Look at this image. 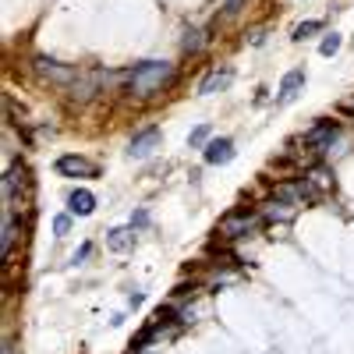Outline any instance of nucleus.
<instances>
[{
    "mask_svg": "<svg viewBox=\"0 0 354 354\" xmlns=\"http://www.w3.org/2000/svg\"><path fill=\"white\" fill-rule=\"evenodd\" d=\"M170 82H174V64H167V61H145V64H138L132 71L128 92L132 96H153V92H160Z\"/></svg>",
    "mask_w": 354,
    "mask_h": 354,
    "instance_id": "f257e3e1",
    "label": "nucleus"
},
{
    "mask_svg": "<svg viewBox=\"0 0 354 354\" xmlns=\"http://www.w3.org/2000/svg\"><path fill=\"white\" fill-rule=\"evenodd\" d=\"M259 227V216L256 213H231V216H223L220 220V234L223 238H244V234H251Z\"/></svg>",
    "mask_w": 354,
    "mask_h": 354,
    "instance_id": "f03ea898",
    "label": "nucleus"
},
{
    "mask_svg": "<svg viewBox=\"0 0 354 354\" xmlns=\"http://www.w3.org/2000/svg\"><path fill=\"white\" fill-rule=\"evenodd\" d=\"M301 89H305V71H301V67H294V71H287V74H284L280 92H276V103H294Z\"/></svg>",
    "mask_w": 354,
    "mask_h": 354,
    "instance_id": "7ed1b4c3",
    "label": "nucleus"
},
{
    "mask_svg": "<svg viewBox=\"0 0 354 354\" xmlns=\"http://www.w3.org/2000/svg\"><path fill=\"white\" fill-rule=\"evenodd\" d=\"M57 170L64 177H96V163L85 160V156H61L57 160Z\"/></svg>",
    "mask_w": 354,
    "mask_h": 354,
    "instance_id": "20e7f679",
    "label": "nucleus"
},
{
    "mask_svg": "<svg viewBox=\"0 0 354 354\" xmlns=\"http://www.w3.org/2000/svg\"><path fill=\"white\" fill-rule=\"evenodd\" d=\"M160 145V132L156 128H149V132H142V135H135L132 138V160H145V156H153V149Z\"/></svg>",
    "mask_w": 354,
    "mask_h": 354,
    "instance_id": "39448f33",
    "label": "nucleus"
},
{
    "mask_svg": "<svg viewBox=\"0 0 354 354\" xmlns=\"http://www.w3.org/2000/svg\"><path fill=\"white\" fill-rule=\"evenodd\" d=\"M231 160H234V142L231 138H213L206 145V163L223 167V163H231Z\"/></svg>",
    "mask_w": 354,
    "mask_h": 354,
    "instance_id": "423d86ee",
    "label": "nucleus"
},
{
    "mask_svg": "<svg viewBox=\"0 0 354 354\" xmlns=\"http://www.w3.org/2000/svg\"><path fill=\"white\" fill-rule=\"evenodd\" d=\"M67 209H71L74 216H92V209H96V195L85 191V188H74V191L67 195Z\"/></svg>",
    "mask_w": 354,
    "mask_h": 354,
    "instance_id": "0eeeda50",
    "label": "nucleus"
},
{
    "mask_svg": "<svg viewBox=\"0 0 354 354\" xmlns=\"http://www.w3.org/2000/svg\"><path fill=\"white\" fill-rule=\"evenodd\" d=\"M231 79H234L231 71H213V74H206V79H202L198 92H202V96H213V92H220V89L231 85Z\"/></svg>",
    "mask_w": 354,
    "mask_h": 354,
    "instance_id": "6e6552de",
    "label": "nucleus"
},
{
    "mask_svg": "<svg viewBox=\"0 0 354 354\" xmlns=\"http://www.w3.org/2000/svg\"><path fill=\"white\" fill-rule=\"evenodd\" d=\"M107 244H110V251H128L135 244V231L132 227H114L107 234Z\"/></svg>",
    "mask_w": 354,
    "mask_h": 354,
    "instance_id": "1a4fd4ad",
    "label": "nucleus"
},
{
    "mask_svg": "<svg viewBox=\"0 0 354 354\" xmlns=\"http://www.w3.org/2000/svg\"><path fill=\"white\" fill-rule=\"evenodd\" d=\"M36 64H39V71L46 74V79H54V82H64V85H67V82H74V71L61 67L57 61H46V57H39Z\"/></svg>",
    "mask_w": 354,
    "mask_h": 354,
    "instance_id": "9d476101",
    "label": "nucleus"
},
{
    "mask_svg": "<svg viewBox=\"0 0 354 354\" xmlns=\"http://www.w3.org/2000/svg\"><path fill=\"white\" fill-rule=\"evenodd\" d=\"M11 244H14V216H11V209H4V238H0V259L11 256Z\"/></svg>",
    "mask_w": 354,
    "mask_h": 354,
    "instance_id": "9b49d317",
    "label": "nucleus"
},
{
    "mask_svg": "<svg viewBox=\"0 0 354 354\" xmlns=\"http://www.w3.org/2000/svg\"><path fill=\"white\" fill-rule=\"evenodd\" d=\"M333 135H337V124H319L315 132H309L305 142H309V145H319V142H330Z\"/></svg>",
    "mask_w": 354,
    "mask_h": 354,
    "instance_id": "f8f14e48",
    "label": "nucleus"
},
{
    "mask_svg": "<svg viewBox=\"0 0 354 354\" xmlns=\"http://www.w3.org/2000/svg\"><path fill=\"white\" fill-rule=\"evenodd\" d=\"M340 43H344V39H340L337 32H330V36L322 39V46H319V54H322V57H333L337 50H340Z\"/></svg>",
    "mask_w": 354,
    "mask_h": 354,
    "instance_id": "ddd939ff",
    "label": "nucleus"
},
{
    "mask_svg": "<svg viewBox=\"0 0 354 354\" xmlns=\"http://www.w3.org/2000/svg\"><path fill=\"white\" fill-rule=\"evenodd\" d=\"M319 29H322V21H305V25H298V29H294V39H309Z\"/></svg>",
    "mask_w": 354,
    "mask_h": 354,
    "instance_id": "4468645a",
    "label": "nucleus"
},
{
    "mask_svg": "<svg viewBox=\"0 0 354 354\" xmlns=\"http://www.w3.org/2000/svg\"><path fill=\"white\" fill-rule=\"evenodd\" d=\"M206 138H209V128H206V124H202V128H195V132L188 135L191 149H198V145H206Z\"/></svg>",
    "mask_w": 354,
    "mask_h": 354,
    "instance_id": "2eb2a0df",
    "label": "nucleus"
},
{
    "mask_svg": "<svg viewBox=\"0 0 354 354\" xmlns=\"http://www.w3.org/2000/svg\"><path fill=\"white\" fill-rule=\"evenodd\" d=\"M67 231H71V216H64V213H61V216L54 220V234H57V238H64Z\"/></svg>",
    "mask_w": 354,
    "mask_h": 354,
    "instance_id": "dca6fc26",
    "label": "nucleus"
},
{
    "mask_svg": "<svg viewBox=\"0 0 354 354\" xmlns=\"http://www.w3.org/2000/svg\"><path fill=\"white\" fill-rule=\"evenodd\" d=\"M202 46V32H188V39H185V50H198Z\"/></svg>",
    "mask_w": 354,
    "mask_h": 354,
    "instance_id": "f3484780",
    "label": "nucleus"
},
{
    "mask_svg": "<svg viewBox=\"0 0 354 354\" xmlns=\"http://www.w3.org/2000/svg\"><path fill=\"white\" fill-rule=\"evenodd\" d=\"M238 4H241V0H227V14H234V11H238Z\"/></svg>",
    "mask_w": 354,
    "mask_h": 354,
    "instance_id": "a211bd4d",
    "label": "nucleus"
}]
</instances>
